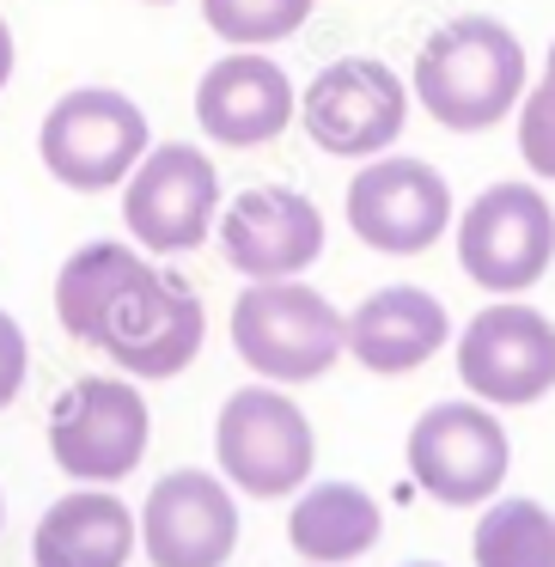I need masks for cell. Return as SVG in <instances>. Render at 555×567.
<instances>
[{
    "mask_svg": "<svg viewBox=\"0 0 555 567\" xmlns=\"http://www.w3.org/2000/svg\"><path fill=\"white\" fill-rule=\"evenodd\" d=\"M55 318L74 342L104 348L129 379H177L208 342L196 287L123 238H92L62 262Z\"/></svg>",
    "mask_w": 555,
    "mask_h": 567,
    "instance_id": "6da1fadb",
    "label": "cell"
},
{
    "mask_svg": "<svg viewBox=\"0 0 555 567\" xmlns=\"http://www.w3.org/2000/svg\"><path fill=\"white\" fill-rule=\"evenodd\" d=\"M525 74L531 62L513 25H501L489 13H458L440 31H428L409 92L440 128L482 135V128L506 123L518 111V99L531 92Z\"/></svg>",
    "mask_w": 555,
    "mask_h": 567,
    "instance_id": "7a4b0ae2",
    "label": "cell"
},
{
    "mask_svg": "<svg viewBox=\"0 0 555 567\" xmlns=\"http://www.w3.org/2000/svg\"><path fill=\"white\" fill-rule=\"evenodd\" d=\"M233 348L257 379L311 384L342 360L348 318L294 275V281H250L233 299Z\"/></svg>",
    "mask_w": 555,
    "mask_h": 567,
    "instance_id": "3957f363",
    "label": "cell"
},
{
    "mask_svg": "<svg viewBox=\"0 0 555 567\" xmlns=\"http://www.w3.org/2000/svg\"><path fill=\"white\" fill-rule=\"evenodd\" d=\"M153 147L147 111L116 86H74L50 104L38 128V159L55 184L99 196V189L129 184V172L141 165V153Z\"/></svg>",
    "mask_w": 555,
    "mask_h": 567,
    "instance_id": "277c9868",
    "label": "cell"
},
{
    "mask_svg": "<svg viewBox=\"0 0 555 567\" xmlns=\"http://www.w3.org/2000/svg\"><path fill=\"white\" fill-rule=\"evenodd\" d=\"M452 226H458V262H464V275L494 299L531 293L555 262V208L525 177L489 184Z\"/></svg>",
    "mask_w": 555,
    "mask_h": 567,
    "instance_id": "5b68a950",
    "label": "cell"
},
{
    "mask_svg": "<svg viewBox=\"0 0 555 567\" xmlns=\"http://www.w3.org/2000/svg\"><path fill=\"white\" fill-rule=\"evenodd\" d=\"M214 452L233 488L257 494V501H281L299 482H311L318 464V433H311L306 409L275 384H245L220 403L214 421Z\"/></svg>",
    "mask_w": 555,
    "mask_h": 567,
    "instance_id": "8992f818",
    "label": "cell"
},
{
    "mask_svg": "<svg viewBox=\"0 0 555 567\" xmlns=\"http://www.w3.org/2000/svg\"><path fill=\"white\" fill-rule=\"evenodd\" d=\"M409 99L415 92L379 55H342V62L318 68L311 86L299 92V128L330 159H379L403 141Z\"/></svg>",
    "mask_w": 555,
    "mask_h": 567,
    "instance_id": "52a82bcc",
    "label": "cell"
},
{
    "mask_svg": "<svg viewBox=\"0 0 555 567\" xmlns=\"http://www.w3.org/2000/svg\"><path fill=\"white\" fill-rule=\"evenodd\" d=\"M123 226L147 257H184L220 226V172L202 147H147L123 184Z\"/></svg>",
    "mask_w": 555,
    "mask_h": 567,
    "instance_id": "ba28073f",
    "label": "cell"
},
{
    "mask_svg": "<svg viewBox=\"0 0 555 567\" xmlns=\"http://www.w3.org/2000/svg\"><path fill=\"white\" fill-rule=\"evenodd\" d=\"M348 233L379 257H421L458 220L452 184L415 153H379L348 177Z\"/></svg>",
    "mask_w": 555,
    "mask_h": 567,
    "instance_id": "9c48e42d",
    "label": "cell"
},
{
    "mask_svg": "<svg viewBox=\"0 0 555 567\" xmlns=\"http://www.w3.org/2000/svg\"><path fill=\"white\" fill-rule=\"evenodd\" d=\"M513 470V440L482 396L433 403L409 427V476L440 506H482Z\"/></svg>",
    "mask_w": 555,
    "mask_h": 567,
    "instance_id": "30bf717a",
    "label": "cell"
},
{
    "mask_svg": "<svg viewBox=\"0 0 555 567\" xmlns=\"http://www.w3.org/2000/svg\"><path fill=\"white\" fill-rule=\"evenodd\" d=\"M153 445L147 396L129 379H80L50 409V457L74 482H123Z\"/></svg>",
    "mask_w": 555,
    "mask_h": 567,
    "instance_id": "8fae6325",
    "label": "cell"
},
{
    "mask_svg": "<svg viewBox=\"0 0 555 567\" xmlns=\"http://www.w3.org/2000/svg\"><path fill=\"white\" fill-rule=\"evenodd\" d=\"M458 379L489 409H525L555 391V323L525 299H494L458 336Z\"/></svg>",
    "mask_w": 555,
    "mask_h": 567,
    "instance_id": "7c38bea8",
    "label": "cell"
},
{
    "mask_svg": "<svg viewBox=\"0 0 555 567\" xmlns=\"http://www.w3.org/2000/svg\"><path fill=\"white\" fill-rule=\"evenodd\" d=\"M323 214L287 184L238 189L220 208V250L245 281H294L323 257Z\"/></svg>",
    "mask_w": 555,
    "mask_h": 567,
    "instance_id": "4fadbf2b",
    "label": "cell"
},
{
    "mask_svg": "<svg viewBox=\"0 0 555 567\" xmlns=\"http://www.w3.org/2000/svg\"><path fill=\"white\" fill-rule=\"evenodd\" d=\"M141 543L153 567H220L238 549V501L208 470H172L141 506Z\"/></svg>",
    "mask_w": 555,
    "mask_h": 567,
    "instance_id": "5bb4252c",
    "label": "cell"
},
{
    "mask_svg": "<svg viewBox=\"0 0 555 567\" xmlns=\"http://www.w3.org/2000/svg\"><path fill=\"white\" fill-rule=\"evenodd\" d=\"M294 80L263 50H233L196 80V123L220 147H269L294 128Z\"/></svg>",
    "mask_w": 555,
    "mask_h": 567,
    "instance_id": "9a60e30c",
    "label": "cell"
},
{
    "mask_svg": "<svg viewBox=\"0 0 555 567\" xmlns=\"http://www.w3.org/2000/svg\"><path fill=\"white\" fill-rule=\"evenodd\" d=\"M445 336H452V318H445L440 293L409 287V281L379 287V293H367L348 311V354L367 372H379V379L428 367L445 348Z\"/></svg>",
    "mask_w": 555,
    "mask_h": 567,
    "instance_id": "2e32d148",
    "label": "cell"
},
{
    "mask_svg": "<svg viewBox=\"0 0 555 567\" xmlns=\"http://www.w3.org/2000/svg\"><path fill=\"white\" fill-rule=\"evenodd\" d=\"M141 518L111 488H74L38 518L31 561L38 567H129Z\"/></svg>",
    "mask_w": 555,
    "mask_h": 567,
    "instance_id": "e0dca14e",
    "label": "cell"
},
{
    "mask_svg": "<svg viewBox=\"0 0 555 567\" xmlns=\"http://www.w3.org/2000/svg\"><path fill=\"white\" fill-rule=\"evenodd\" d=\"M379 537H384V506L360 482H311L294 501V518H287V543L311 567L360 561Z\"/></svg>",
    "mask_w": 555,
    "mask_h": 567,
    "instance_id": "ac0fdd59",
    "label": "cell"
},
{
    "mask_svg": "<svg viewBox=\"0 0 555 567\" xmlns=\"http://www.w3.org/2000/svg\"><path fill=\"white\" fill-rule=\"evenodd\" d=\"M476 567H555V518L537 501H494L470 537Z\"/></svg>",
    "mask_w": 555,
    "mask_h": 567,
    "instance_id": "d6986e66",
    "label": "cell"
},
{
    "mask_svg": "<svg viewBox=\"0 0 555 567\" xmlns=\"http://www.w3.org/2000/svg\"><path fill=\"white\" fill-rule=\"evenodd\" d=\"M311 7L318 0H202V19L233 50H269V43H287L306 31Z\"/></svg>",
    "mask_w": 555,
    "mask_h": 567,
    "instance_id": "ffe728a7",
    "label": "cell"
},
{
    "mask_svg": "<svg viewBox=\"0 0 555 567\" xmlns=\"http://www.w3.org/2000/svg\"><path fill=\"white\" fill-rule=\"evenodd\" d=\"M513 123H518V159L531 165V177H537V184H555V74H543L537 86L518 99Z\"/></svg>",
    "mask_w": 555,
    "mask_h": 567,
    "instance_id": "44dd1931",
    "label": "cell"
},
{
    "mask_svg": "<svg viewBox=\"0 0 555 567\" xmlns=\"http://www.w3.org/2000/svg\"><path fill=\"white\" fill-rule=\"evenodd\" d=\"M25 367H31V348H25V330H19L13 311H0V409L25 391Z\"/></svg>",
    "mask_w": 555,
    "mask_h": 567,
    "instance_id": "7402d4cb",
    "label": "cell"
},
{
    "mask_svg": "<svg viewBox=\"0 0 555 567\" xmlns=\"http://www.w3.org/2000/svg\"><path fill=\"white\" fill-rule=\"evenodd\" d=\"M13 31H7V19H0V92H7V80H13Z\"/></svg>",
    "mask_w": 555,
    "mask_h": 567,
    "instance_id": "603a6c76",
    "label": "cell"
},
{
    "mask_svg": "<svg viewBox=\"0 0 555 567\" xmlns=\"http://www.w3.org/2000/svg\"><path fill=\"white\" fill-rule=\"evenodd\" d=\"M543 74H555V43H549V55H543Z\"/></svg>",
    "mask_w": 555,
    "mask_h": 567,
    "instance_id": "cb8c5ba5",
    "label": "cell"
},
{
    "mask_svg": "<svg viewBox=\"0 0 555 567\" xmlns=\"http://www.w3.org/2000/svg\"><path fill=\"white\" fill-rule=\"evenodd\" d=\"M403 567H440V561H403Z\"/></svg>",
    "mask_w": 555,
    "mask_h": 567,
    "instance_id": "d4e9b609",
    "label": "cell"
},
{
    "mask_svg": "<svg viewBox=\"0 0 555 567\" xmlns=\"http://www.w3.org/2000/svg\"><path fill=\"white\" fill-rule=\"evenodd\" d=\"M147 7H177V0H147Z\"/></svg>",
    "mask_w": 555,
    "mask_h": 567,
    "instance_id": "484cf974",
    "label": "cell"
},
{
    "mask_svg": "<svg viewBox=\"0 0 555 567\" xmlns=\"http://www.w3.org/2000/svg\"><path fill=\"white\" fill-rule=\"evenodd\" d=\"M0 518H7V501H0Z\"/></svg>",
    "mask_w": 555,
    "mask_h": 567,
    "instance_id": "4316f807",
    "label": "cell"
}]
</instances>
